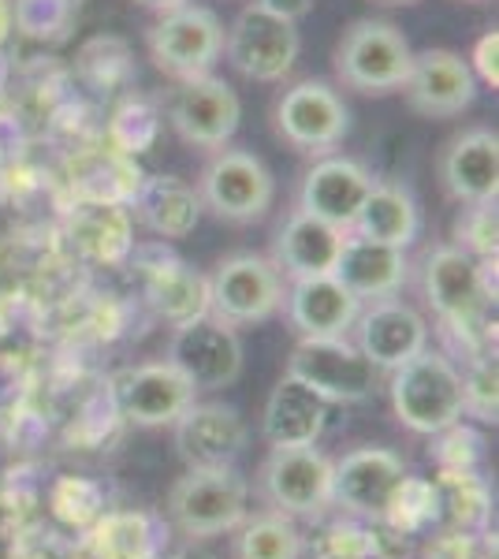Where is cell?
Returning a JSON list of instances; mask_svg holds the SVG:
<instances>
[{"label":"cell","instance_id":"cell-1","mask_svg":"<svg viewBox=\"0 0 499 559\" xmlns=\"http://www.w3.org/2000/svg\"><path fill=\"white\" fill-rule=\"evenodd\" d=\"M388 392L395 418L421 437H437L462 418V373L429 347L392 369Z\"/></svg>","mask_w":499,"mask_h":559},{"label":"cell","instance_id":"cell-2","mask_svg":"<svg viewBox=\"0 0 499 559\" xmlns=\"http://www.w3.org/2000/svg\"><path fill=\"white\" fill-rule=\"evenodd\" d=\"M247 496L235 466L187 471L168 492V515L187 537H221L247 522Z\"/></svg>","mask_w":499,"mask_h":559},{"label":"cell","instance_id":"cell-3","mask_svg":"<svg viewBox=\"0 0 499 559\" xmlns=\"http://www.w3.org/2000/svg\"><path fill=\"white\" fill-rule=\"evenodd\" d=\"M414 64V49L384 20H358L343 34L340 49H335V71H340L343 86L358 90V94H392L403 90L406 75Z\"/></svg>","mask_w":499,"mask_h":559},{"label":"cell","instance_id":"cell-4","mask_svg":"<svg viewBox=\"0 0 499 559\" xmlns=\"http://www.w3.org/2000/svg\"><path fill=\"white\" fill-rule=\"evenodd\" d=\"M224 49H228L231 68L242 71L253 83H280L295 68L302 38H298L295 20L253 0V4H247L235 15L228 38H224Z\"/></svg>","mask_w":499,"mask_h":559},{"label":"cell","instance_id":"cell-5","mask_svg":"<svg viewBox=\"0 0 499 559\" xmlns=\"http://www.w3.org/2000/svg\"><path fill=\"white\" fill-rule=\"evenodd\" d=\"M287 377L313 388L324 403H358L377 388V366L347 336H302L287 358Z\"/></svg>","mask_w":499,"mask_h":559},{"label":"cell","instance_id":"cell-6","mask_svg":"<svg viewBox=\"0 0 499 559\" xmlns=\"http://www.w3.org/2000/svg\"><path fill=\"white\" fill-rule=\"evenodd\" d=\"M284 306V273L261 254H235L209 276V313L224 324L269 321Z\"/></svg>","mask_w":499,"mask_h":559},{"label":"cell","instance_id":"cell-7","mask_svg":"<svg viewBox=\"0 0 499 559\" xmlns=\"http://www.w3.org/2000/svg\"><path fill=\"white\" fill-rule=\"evenodd\" d=\"M258 485L280 515H321L329 503H335L332 459L317 452V444L272 448L261 463Z\"/></svg>","mask_w":499,"mask_h":559},{"label":"cell","instance_id":"cell-8","mask_svg":"<svg viewBox=\"0 0 499 559\" xmlns=\"http://www.w3.org/2000/svg\"><path fill=\"white\" fill-rule=\"evenodd\" d=\"M150 52L153 64L176 75L179 83L209 75V68L224 52V26L209 8L179 4L161 15L157 26L150 31Z\"/></svg>","mask_w":499,"mask_h":559},{"label":"cell","instance_id":"cell-9","mask_svg":"<svg viewBox=\"0 0 499 559\" xmlns=\"http://www.w3.org/2000/svg\"><path fill=\"white\" fill-rule=\"evenodd\" d=\"M168 362L194 384V392H216L239 381L242 344L231 324L221 318H198L176 329L168 344Z\"/></svg>","mask_w":499,"mask_h":559},{"label":"cell","instance_id":"cell-10","mask_svg":"<svg viewBox=\"0 0 499 559\" xmlns=\"http://www.w3.org/2000/svg\"><path fill=\"white\" fill-rule=\"evenodd\" d=\"M276 183L253 153L221 150L202 173V202L224 221L247 224L269 213Z\"/></svg>","mask_w":499,"mask_h":559},{"label":"cell","instance_id":"cell-11","mask_svg":"<svg viewBox=\"0 0 499 559\" xmlns=\"http://www.w3.org/2000/svg\"><path fill=\"white\" fill-rule=\"evenodd\" d=\"M242 105L235 90L216 75L183 79L171 97V128L179 139L202 150H221L239 131Z\"/></svg>","mask_w":499,"mask_h":559},{"label":"cell","instance_id":"cell-12","mask_svg":"<svg viewBox=\"0 0 499 559\" xmlns=\"http://www.w3.org/2000/svg\"><path fill=\"white\" fill-rule=\"evenodd\" d=\"M276 128L292 142L295 150L306 153H324L332 146H340L343 134H347V105L335 94L329 83H317L306 79L287 90L276 105Z\"/></svg>","mask_w":499,"mask_h":559},{"label":"cell","instance_id":"cell-13","mask_svg":"<svg viewBox=\"0 0 499 559\" xmlns=\"http://www.w3.org/2000/svg\"><path fill=\"white\" fill-rule=\"evenodd\" d=\"M406 481L403 459L388 448H358L332 463V492L335 503L361 519H384L395 492Z\"/></svg>","mask_w":499,"mask_h":559},{"label":"cell","instance_id":"cell-14","mask_svg":"<svg viewBox=\"0 0 499 559\" xmlns=\"http://www.w3.org/2000/svg\"><path fill=\"white\" fill-rule=\"evenodd\" d=\"M171 426H176V448L187 471L235 466V459L247 448V421L224 403H190Z\"/></svg>","mask_w":499,"mask_h":559},{"label":"cell","instance_id":"cell-15","mask_svg":"<svg viewBox=\"0 0 499 559\" xmlns=\"http://www.w3.org/2000/svg\"><path fill=\"white\" fill-rule=\"evenodd\" d=\"M406 102L421 116H459L462 108L474 105L477 97V75L470 71V60H462L451 49H425L414 52L411 75H406Z\"/></svg>","mask_w":499,"mask_h":559},{"label":"cell","instance_id":"cell-16","mask_svg":"<svg viewBox=\"0 0 499 559\" xmlns=\"http://www.w3.org/2000/svg\"><path fill=\"white\" fill-rule=\"evenodd\" d=\"M354 347L369 358L377 369H395L403 366L406 358L421 355L425 344H429V324H425L421 313L414 306L399 302V299H377L369 310L358 313L354 321Z\"/></svg>","mask_w":499,"mask_h":559},{"label":"cell","instance_id":"cell-17","mask_svg":"<svg viewBox=\"0 0 499 559\" xmlns=\"http://www.w3.org/2000/svg\"><path fill=\"white\" fill-rule=\"evenodd\" d=\"M116 395H120V411L127 421L157 429V426H171L194 403L198 392L165 358V362H146V366H134L131 373H123Z\"/></svg>","mask_w":499,"mask_h":559},{"label":"cell","instance_id":"cell-18","mask_svg":"<svg viewBox=\"0 0 499 559\" xmlns=\"http://www.w3.org/2000/svg\"><path fill=\"white\" fill-rule=\"evenodd\" d=\"M369 187H373V176H369L358 160L324 157L306 173L302 194H298V210L321 216L324 224H332V228H340V231H351Z\"/></svg>","mask_w":499,"mask_h":559},{"label":"cell","instance_id":"cell-19","mask_svg":"<svg viewBox=\"0 0 499 559\" xmlns=\"http://www.w3.org/2000/svg\"><path fill=\"white\" fill-rule=\"evenodd\" d=\"M425 295L451 324H470L488 299L485 265L462 247H437L425 258Z\"/></svg>","mask_w":499,"mask_h":559},{"label":"cell","instance_id":"cell-20","mask_svg":"<svg viewBox=\"0 0 499 559\" xmlns=\"http://www.w3.org/2000/svg\"><path fill=\"white\" fill-rule=\"evenodd\" d=\"M440 179L455 202H496L499 191V139L492 128L462 131L440 160Z\"/></svg>","mask_w":499,"mask_h":559},{"label":"cell","instance_id":"cell-21","mask_svg":"<svg viewBox=\"0 0 499 559\" xmlns=\"http://www.w3.org/2000/svg\"><path fill=\"white\" fill-rule=\"evenodd\" d=\"M361 313V299H354L347 287L332 273L329 276H302L287 292V318L298 336L329 340L347 336Z\"/></svg>","mask_w":499,"mask_h":559},{"label":"cell","instance_id":"cell-22","mask_svg":"<svg viewBox=\"0 0 499 559\" xmlns=\"http://www.w3.org/2000/svg\"><path fill=\"white\" fill-rule=\"evenodd\" d=\"M332 276L347 287L354 299H388L406 280V254L399 247H388V242L347 231Z\"/></svg>","mask_w":499,"mask_h":559},{"label":"cell","instance_id":"cell-23","mask_svg":"<svg viewBox=\"0 0 499 559\" xmlns=\"http://www.w3.org/2000/svg\"><path fill=\"white\" fill-rule=\"evenodd\" d=\"M347 231L324 224L321 216H310L302 210H295L287 216V224L276 236V269L287 273L292 280L302 276H329L340 261V247Z\"/></svg>","mask_w":499,"mask_h":559},{"label":"cell","instance_id":"cell-24","mask_svg":"<svg viewBox=\"0 0 499 559\" xmlns=\"http://www.w3.org/2000/svg\"><path fill=\"white\" fill-rule=\"evenodd\" d=\"M329 407L332 403H324L313 388L284 373L265 403V440L272 448L317 444L329 421Z\"/></svg>","mask_w":499,"mask_h":559},{"label":"cell","instance_id":"cell-25","mask_svg":"<svg viewBox=\"0 0 499 559\" xmlns=\"http://www.w3.org/2000/svg\"><path fill=\"white\" fill-rule=\"evenodd\" d=\"M417 228H421V213H417V202L411 191L395 183H373L361 202L358 216H354L351 231L354 236H366L377 242H388V247L406 250L417 239Z\"/></svg>","mask_w":499,"mask_h":559},{"label":"cell","instance_id":"cell-26","mask_svg":"<svg viewBox=\"0 0 499 559\" xmlns=\"http://www.w3.org/2000/svg\"><path fill=\"white\" fill-rule=\"evenodd\" d=\"M139 213L157 236L183 239L198 224V194L179 179H150L139 194Z\"/></svg>","mask_w":499,"mask_h":559},{"label":"cell","instance_id":"cell-27","mask_svg":"<svg viewBox=\"0 0 499 559\" xmlns=\"http://www.w3.org/2000/svg\"><path fill=\"white\" fill-rule=\"evenodd\" d=\"M153 302H157V310L179 329V324L198 321L209 313V280L198 276L194 269H187V265L161 269V273L153 276Z\"/></svg>","mask_w":499,"mask_h":559},{"label":"cell","instance_id":"cell-28","mask_svg":"<svg viewBox=\"0 0 499 559\" xmlns=\"http://www.w3.org/2000/svg\"><path fill=\"white\" fill-rule=\"evenodd\" d=\"M239 559H302V534L292 522V515H258L239 526V545H235Z\"/></svg>","mask_w":499,"mask_h":559},{"label":"cell","instance_id":"cell-29","mask_svg":"<svg viewBox=\"0 0 499 559\" xmlns=\"http://www.w3.org/2000/svg\"><path fill=\"white\" fill-rule=\"evenodd\" d=\"M94 548L102 559H150L153 534L142 515H108L94 530Z\"/></svg>","mask_w":499,"mask_h":559},{"label":"cell","instance_id":"cell-30","mask_svg":"<svg viewBox=\"0 0 499 559\" xmlns=\"http://www.w3.org/2000/svg\"><path fill=\"white\" fill-rule=\"evenodd\" d=\"M462 414L496 421V362H480L474 373L462 377Z\"/></svg>","mask_w":499,"mask_h":559},{"label":"cell","instance_id":"cell-31","mask_svg":"<svg viewBox=\"0 0 499 559\" xmlns=\"http://www.w3.org/2000/svg\"><path fill=\"white\" fill-rule=\"evenodd\" d=\"M466 231V250H474L480 258H496V202L470 205L466 228L459 224V236Z\"/></svg>","mask_w":499,"mask_h":559},{"label":"cell","instance_id":"cell-32","mask_svg":"<svg viewBox=\"0 0 499 559\" xmlns=\"http://www.w3.org/2000/svg\"><path fill=\"white\" fill-rule=\"evenodd\" d=\"M496 52H499V34L496 31H488L485 38L477 41V49H474V64H470V71L474 75H480V83H488V86H499V64H496Z\"/></svg>","mask_w":499,"mask_h":559},{"label":"cell","instance_id":"cell-33","mask_svg":"<svg viewBox=\"0 0 499 559\" xmlns=\"http://www.w3.org/2000/svg\"><path fill=\"white\" fill-rule=\"evenodd\" d=\"M261 4H269L272 12H280V15H287V20L298 23L317 4V0H261Z\"/></svg>","mask_w":499,"mask_h":559},{"label":"cell","instance_id":"cell-34","mask_svg":"<svg viewBox=\"0 0 499 559\" xmlns=\"http://www.w3.org/2000/svg\"><path fill=\"white\" fill-rule=\"evenodd\" d=\"M134 4H142V8H153V12H171V8H179V4H187V0H134Z\"/></svg>","mask_w":499,"mask_h":559},{"label":"cell","instance_id":"cell-35","mask_svg":"<svg viewBox=\"0 0 499 559\" xmlns=\"http://www.w3.org/2000/svg\"><path fill=\"white\" fill-rule=\"evenodd\" d=\"M388 4H406V0H388Z\"/></svg>","mask_w":499,"mask_h":559}]
</instances>
